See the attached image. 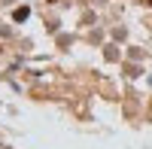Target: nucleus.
Instances as JSON below:
<instances>
[{
	"instance_id": "obj_1",
	"label": "nucleus",
	"mask_w": 152,
	"mask_h": 149,
	"mask_svg": "<svg viewBox=\"0 0 152 149\" xmlns=\"http://www.w3.org/2000/svg\"><path fill=\"white\" fill-rule=\"evenodd\" d=\"M24 18H28V9H24V6L15 9V21H24Z\"/></svg>"
}]
</instances>
